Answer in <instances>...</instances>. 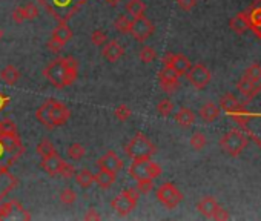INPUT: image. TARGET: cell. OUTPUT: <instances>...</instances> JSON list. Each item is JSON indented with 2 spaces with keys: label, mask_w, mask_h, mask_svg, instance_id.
Returning <instances> with one entry per match:
<instances>
[{
  "label": "cell",
  "mask_w": 261,
  "mask_h": 221,
  "mask_svg": "<svg viewBox=\"0 0 261 221\" xmlns=\"http://www.w3.org/2000/svg\"><path fill=\"white\" fill-rule=\"evenodd\" d=\"M163 63H165V66H171L178 75H185L189 71V68L192 66L191 60L186 55H183V54H171V52L165 55Z\"/></svg>",
  "instance_id": "9a60e30c"
},
{
  "label": "cell",
  "mask_w": 261,
  "mask_h": 221,
  "mask_svg": "<svg viewBox=\"0 0 261 221\" xmlns=\"http://www.w3.org/2000/svg\"><path fill=\"white\" fill-rule=\"evenodd\" d=\"M131 114L132 112H131V109L126 105H120L114 111V115H115V118L118 120V122H126V120H129Z\"/></svg>",
  "instance_id": "ab89813d"
},
{
  "label": "cell",
  "mask_w": 261,
  "mask_h": 221,
  "mask_svg": "<svg viewBox=\"0 0 261 221\" xmlns=\"http://www.w3.org/2000/svg\"><path fill=\"white\" fill-rule=\"evenodd\" d=\"M212 220H229V214H228V211L226 209H223L222 206L218 208V211L215 212V215H214V218Z\"/></svg>",
  "instance_id": "7dc6e473"
},
{
  "label": "cell",
  "mask_w": 261,
  "mask_h": 221,
  "mask_svg": "<svg viewBox=\"0 0 261 221\" xmlns=\"http://www.w3.org/2000/svg\"><path fill=\"white\" fill-rule=\"evenodd\" d=\"M14 162H15V158H14L11 154H8V152L5 151L3 145L0 143V163L5 165V166H11Z\"/></svg>",
  "instance_id": "b9f144b4"
},
{
  "label": "cell",
  "mask_w": 261,
  "mask_h": 221,
  "mask_svg": "<svg viewBox=\"0 0 261 221\" xmlns=\"http://www.w3.org/2000/svg\"><path fill=\"white\" fill-rule=\"evenodd\" d=\"M106 2H108L109 5H112V6H115V5L118 3V0H106Z\"/></svg>",
  "instance_id": "f907efd6"
},
{
  "label": "cell",
  "mask_w": 261,
  "mask_h": 221,
  "mask_svg": "<svg viewBox=\"0 0 261 221\" xmlns=\"http://www.w3.org/2000/svg\"><path fill=\"white\" fill-rule=\"evenodd\" d=\"M175 122L182 128H191L195 122V114L189 108H182L175 114Z\"/></svg>",
  "instance_id": "484cf974"
},
{
  "label": "cell",
  "mask_w": 261,
  "mask_h": 221,
  "mask_svg": "<svg viewBox=\"0 0 261 221\" xmlns=\"http://www.w3.org/2000/svg\"><path fill=\"white\" fill-rule=\"evenodd\" d=\"M22 12H23L25 20H34V18L38 15V9H37L35 3H32V2L23 5V6H22Z\"/></svg>",
  "instance_id": "60d3db41"
},
{
  "label": "cell",
  "mask_w": 261,
  "mask_h": 221,
  "mask_svg": "<svg viewBox=\"0 0 261 221\" xmlns=\"http://www.w3.org/2000/svg\"><path fill=\"white\" fill-rule=\"evenodd\" d=\"M220 205L214 197H203L200 202L197 203V211L206 218H214L215 212L218 211Z\"/></svg>",
  "instance_id": "44dd1931"
},
{
  "label": "cell",
  "mask_w": 261,
  "mask_h": 221,
  "mask_svg": "<svg viewBox=\"0 0 261 221\" xmlns=\"http://www.w3.org/2000/svg\"><path fill=\"white\" fill-rule=\"evenodd\" d=\"M12 134H17V126L12 120L0 122V135H12Z\"/></svg>",
  "instance_id": "74e56055"
},
{
  "label": "cell",
  "mask_w": 261,
  "mask_h": 221,
  "mask_svg": "<svg viewBox=\"0 0 261 221\" xmlns=\"http://www.w3.org/2000/svg\"><path fill=\"white\" fill-rule=\"evenodd\" d=\"M0 143L3 145L5 151L8 154H11L14 158H17L20 154L23 152L22 142H20V138L17 137V134H12V135H0Z\"/></svg>",
  "instance_id": "d6986e66"
},
{
  "label": "cell",
  "mask_w": 261,
  "mask_h": 221,
  "mask_svg": "<svg viewBox=\"0 0 261 221\" xmlns=\"http://www.w3.org/2000/svg\"><path fill=\"white\" fill-rule=\"evenodd\" d=\"M248 146V138L237 129L226 132L220 138V148L229 157H238Z\"/></svg>",
  "instance_id": "52a82bcc"
},
{
  "label": "cell",
  "mask_w": 261,
  "mask_h": 221,
  "mask_svg": "<svg viewBox=\"0 0 261 221\" xmlns=\"http://www.w3.org/2000/svg\"><path fill=\"white\" fill-rule=\"evenodd\" d=\"M9 97L8 95H5V94H2V92H0V112H2L8 105H9Z\"/></svg>",
  "instance_id": "c3c4849f"
},
{
  "label": "cell",
  "mask_w": 261,
  "mask_h": 221,
  "mask_svg": "<svg viewBox=\"0 0 261 221\" xmlns=\"http://www.w3.org/2000/svg\"><path fill=\"white\" fill-rule=\"evenodd\" d=\"M126 11L132 18H135V17H140V15L145 14L146 5H145V2H142V0H131V2H128V5H126Z\"/></svg>",
  "instance_id": "f1b7e54d"
},
{
  "label": "cell",
  "mask_w": 261,
  "mask_h": 221,
  "mask_svg": "<svg viewBox=\"0 0 261 221\" xmlns=\"http://www.w3.org/2000/svg\"><path fill=\"white\" fill-rule=\"evenodd\" d=\"M131 177L135 182H145V180H154L162 175V168L155 162H151V158L146 160H134V163L129 168Z\"/></svg>",
  "instance_id": "8992f818"
},
{
  "label": "cell",
  "mask_w": 261,
  "mask_h": 221,
  "mask_svg": "<svg viewBox=\"0 0 261 221\" xmlns=\"http://www.w3.org/2000/svg\"><path fill=\"white\" fill-rule=\"evenodd\" d=\"M261 89V65L252 63L238 82V91L246 97L255 95Z\"/></svg>",
  "instance_id": "5b68a950"
},
{
  "label": "cell",
  "mask_w": 261,
  "mask_h": 221,
  "mask_svg": "<svg viewBox=\"0 0 261 221\" xmlns=\"http://www.w3.org/2000/svg\"><path fill=\"white\" fill-rule=\"evenodd\" d=\"M102 54H103V57L108 60V62L114 63L125 54V49H123L122 45L117 42V40H108V42L103 45Z\"/></svg>",
  "instance_id": "ffe728a7"
},
{
  "label": "cell",
  "mask_w": 261,
  "mask_h": 221,
  "mask_svg": "<svg viewBox=\"0 0 261 221\" xmlns=\"http://www.w3.org/2000/svg\"><path fill=\"white\" fill-rule=\"evenodd\" d=\"M157 200L168 209L177 208L180 203L183 202V194L174 183H163L157 189Z\"/></svg>",
  "instance_id": "9c48e42d"
},
{
  "label": "cell",
  "mask_w": 261,
  "mask_h": 221,
  "mask_svg": "<svg viewBox=\"0 0 261 221\" xmlns=\"http://www.w3.org/2000/svg\"><path fill=\"white\" fill-rule=\"evenodd\" d=\"M97 166L102 168V169H106V171H111V172H118L120 169L123 168V162L120 160L117 152L109 151V152H106L102 158L98 160Z\"/></svg>",
  "instance_id": "ac0fdd59"
},
{
  "label": "cell",
  "mask_w": 261,
  "mask_h": 221,
  "mask_svg": "<svg viewBox=\"0 0 261 221\" xmlns=\"http://www.w3.org/2000/svg\"><path fill=\"white\" fill-rule=\"evenodd\" d=\"M83 218L89 221V220H100V218H102V217H100V214H97V211H95V209L92 208V209H89V211H88V212L85 214V217H83Z\"/></svg>",
  "instance_id": "681fc988"
},
{
  "label": "cell",
  "mask_w": 261,
  "mask_h": 221,
  "mask_svg": "<svg viewBox=\"0 0 261 221\" xmlns=\"http://www.w3.org/2000/svg\"><path fill=\"white\" fill-rule=\"evenodd\" d=\"M191 146H192V149H195V151H202L206 145H208V140H206V135L203 134V132H194L192 134V137H191Z\"/></svg>",
  "instance_id": "4dcf8cb0"
},
{
  "label": "cell",
  "mask_w": 261,
  "mask_h": 221,
  "mask_svg": "<svg viewBox=\"0 0 261 221\" xmlns=\"http://www.w3.org/2000/svg\"><path fill=\"white\" fill-rule=\"evenodd\" d=\"M155 152H157L155 145L143 132H137L126 146V154L132 160H146L151 158Z\"/></svg>",
  "instance_id": "277c9868"
},
{
  "label": "cell",
  "mask_w": 261,
  "mask_h": 221,
  "mask_svg": "<svg viewBox=\"0 0 261 221\" xmlns=\"http://www.w3.org/2000/svg\"><path fill=\"white\" fill-rule=\"evenodd\" d=\"M229 26L234 32L237 34H245L249 28H251V23H249V17H248V12H240L237 14L231 22H229Z\"/></svg>",
  "instance_id": "603a6c76"
},
{
  "label": "cell",
  "mask_w": 261,
  "mask_h": 221,
  "mask_svg": "<svg viewBox=\"0 0 261 221\" xmlns=\"http://www.w3.org/2000/svg\"><path fill=\"white\" fill-rule=\"evenodd\" d=\"M117 180V172H111L106 169L98 168V172L94 175V182L102 188V189H109Z\"/></svg>",
  "instance_id": "7402d4cb"
},
{
  "label": "cell",
  "mask_w": 261,
  "mask_h": 221,
  "mask_svg": "<svg viewBox=\"0 0 261 221\" xmlns=\"http://www.w3.org/2000/svg\"><path fill=\"white\" fill-rule=\"evenodd\" d=\"M249 17V23L251 28L261 35V0H257V2L251 6V11L248 12Z\"/></svg>",
  "instance_id": "cb8c5ba5"
},
{
  "label": "cell",
  "mask_w": 261,
  "mask_h": 221,
  "mask_svg": "<svg viewBox=\"0 0 261 221\" xmlns=\"http://www.w3.org/2000/svg\"><path fill=\"white\" fill-rule=\"evenodd\" d=\"M77 60L74 57H58L45 66L43 75L57 89L71 86L77 80Z\"/></svg>",
  "instance_id": "6da1fadb"
},
{
  "label": "cell",
  "mask_w": 261,
  "mask_h": 221,
  "mask_svg": "<svg viewBox=\"0 0 261 221\" xmlns=\"http://www.w3.org/2000/svg\"><path fill=\"white\" fill-rule=\"evenodd\" d=\"M186 77H188V82L195 89H203L209 85L212 74L203 63H197L189 68V71L186 72Z\"/></svg>",
  "instance_id": "7c38bea8"
},
{
  "label": "cell",
  "mask_w": 261,
  "mask_h": 221,
  "mask_svg": "<svg viewBox=\"0 0 261 221\" xmlns=\"http://www.w3.org/2000/svg\"><path fill=\"white\" fill-rule=\"evenodd\" d=\"M17 185V180L12 174H9L8 166L0 163V202L5 198Z\"/></svg>",
  "instance_id": "e0dca14e"
},
{
  "label": "cell",
  "mask_w": 261,
  "mask_h": 221,
  "mask_svg": "<svg viewBox=\"0 0 261 221\" xmlns=\"http://www.w3.org/2000/svg\"><path fill=\"white\" fill-rule=\"evenodd\" d=\"M155 31V26L151 20L145 15H140L132 18L131 26H129V34L137 40V42H145L148 40Z\"/></svg>",
  "instance_id": "8fae6325"
},
{
  "label": "cell",
  "mask_w": 261,
  "mask_h": 221,
  "mask_svg": "<svg viewBox=\"0 0 261 221\" xmlns=\"http://www.w3.org/2000/svg\"><path fill=\"white\" fill-rule=\"evenodd\" d=\"M0 80H3L6 85L12 86L20 80V71L15 66L8 65V66H5L2 71H0Z\"/></svg>",
  "instance_id": "4316f807"
},
{
  "label": "cell",
  "mask_w": 261,
  "mask_h": 221,
  "mask_svg": "<svg viewBox=\"0 0 261 221\" xmlns=\"http://www.w3.org/2000/svg\"><path fill=\"white\" fill-rule=\"evenodd\" d=\"M177 3H178V6L182 8L183 11H191V9L195 8L197 0H177Z\"/></svg>",
  "instance_id": "ee69618b"
},
{
  "label": "cell",
  "mask_w": 261,
  "mask_h": 221,
  "mask_svg": "<svg viewBox=\"0 0 261 221\" xmlns=\"http://www.w3.org/2000/svg\"><path fill=\"white\" fill-rule=\"evenodd\" d=\"M0 38H2V31H0Z\"/></svg>",
  "instance_id": "816d5d0a"
},
{
  "label": "cell",
  "mask_w": 261,
  "mask_h": 221,
  "mask_svg": "<svg viewBox=\"0 0 261 221\" xmlns=\"http://www.w3.org/2000/svg\"><path fill=\"white\" fill-rule=\"evenodd\" d=\"M220 109H225L228 114H231V117L235 120L237 123L246 125L248 115L242 109V105L238 103V100L234 94H225L222 98H220Z\"/></svg>",
  "instance_id": "30bf717a"
},
{
  "label": "cell",
  "mask_w": 261,
  "mask_h": 221,
  "mask_svg": "<svg viewBox=\"0 0 261 221\" xmlns=\"http://www.w3.org/2000/svg\"><path fill=\"white\" fill-rule=\"evenodd\" d=\"M60 175H62L63 178H72L75 175V169L74 166H71L69 163H66L62 169V172H60Z\"/></svg>",
  "instance_id": "bcb514c9"
},
{
  "label": "cell",
  "mask_w": 261,
  "mask_h": 221,
  "mask_svg": "<svg viewBox=\"0 0 261 221\" xmlns=\"http://www.w3.org/2000/svg\"><path fill=\"white\" fill-rule=\"evenodd\" d=\"M86 2L88 0H38V3L60 23H66Z\"/></svg>",
  "instance_id": "3957f363"
},
{
  "label": "cell",
  "mask_w": 261,
  "mask_h": 221,
  "mask_svg": "<svg viewBox=\"0 0 261 221\" xmlns=\"http://www.w3.org/2000/svg\"><path fill=\"white\" fill-rule=\"evenodd\" d=\"M75 200H77V194L69 188H66V189H63L62 192H60V202H62L63 205H66V206H71L72 203H75Z\"/></svg>",
  "instance_id": "8d00e7d4"
},
{
  "label": "cell",
  "mask_w": 261,
  "mask_h": 221,
  "mask_svg": "<svg viewBox=\"0 0 261 221\" xmlns=\"http://www.w3.org/2000/svg\"><path fill=\"white\" fill-rule=\"evenodd\" d=\"M114 26L118 32H122V34H128L129 32V26H131V20L126 17V15H120L115 18V22H114Z\"/></svg>",
  "instance_id": "e575fe53"
},
{
  "label": "cell",
  "mask_w": 261,
  "mask_h": 221,
  "mask_svg": "<svg viewBox=\"0 0 261 221\" xmlns=\"http://www.w3.org/2000/svg\"><path fill=\"white\" fill-rule=\"evenodd\" d=\"M65 165H66V162H63L62 157H60L57 152H54L48 157H43L42 165L40 166H42V169L46 174H49L51 177H55V175H60V172H62Z\"/></svg>",
  "instance_id": "2e32d148"
},
{
  "label": "cell",
  "mask_w": 261,
  "mask_h": 221,
  "mask_svg": "<svg viewBox=\"0 0 261 221\" xmlns=\"http://www.w3.org/2000/svg\"><path fill=\"white\" fill-rule=\"evenodd\" d=\"M172 111H174V103L171 102V100H168V98L162 100V102H160V103L157 105V112H158L160 115H162V117L171 115Z\"/></svg>",
  "instance_id": "d590c367"
},
{
  "label": "cell",
  "mask_w": 261,
  "mask_h": 221,
  "mask_svg": "<svg viewBox=\"0 0 261 221\" xmlns=\"http://www.w3.org/2000/svg\"><path fill=\"white\" fill-rule=\"evenodd\" d=\"M86 154V149L83 145L80 143H72L69 148H68V157L71 160H74V162H78V160H82Z\"/></svg>",
  "instance_id": "f546056e"
},
{
  "label": "cell",
  "mask_w": 261,
  "mask_h": 221,
  "mask_svg": "<svg viewBox=\"0 0 261 221\" xmlns=\"http://www.w3.org/2000/svg\"><path fill=\"white\" fill-rule=\"evenodd\" d=\"M138 195H140V192L137 191V188L126 189L112 200L111 206L120 217H126L135 209L137 202H138Z\"/></svg>",
  "instance_id": "ba28073f"
},
{
  "label": "cell",
  "mask_w": 261,
  "mask_h": 221,
  "mask_svg": "<svg viewBox=\"0 0 261 221\" xmlns=\"http://www.w3.org/2000/svg\"><path fill=\"white\" fill-rule=\"evenodd\" d=\"M91 42L95 45V46H103L106 42H108V35L105 31L102 29H95L92 34H91Z\"/></svg>",
  "instance_id": "f35d334b"
},
{
  "label": "cell",
  "mask_w": 261,
  "mask_h": 221,
  "mask_svg": "<svg viewBox=\"0 0 261 221\" xmlns=\"http://www.w3.org/2000/svg\"><path fill=\"white\" fill-rule=\"evenodd\" d=\"M11 17H12V20H14L15 23H23V22H25V17H23V12H22V6L15 8V9L12 11Z\"/></svg>",
  "instance_id": "f6af8a7d"
},
{
  "label": "cell",
  "mask_w": 261,
  "mask_h": 221,
  "mask_svg": "<svg viewBox=\"0 0 261 221\" xmlns=\"http://www.w3.org/2000/svg\"><path fill=\"white\" fill-rule=\"evenodd\" d=\"M17 209H22V206H20L17 202H14V200H11V202H8L5 205H2V206H0V220L8 218Z\"/></svg>",
  "instance_id": "d6a6232c"
},
{
  "label": "cell",
  "mask_w": 261,
  "mask_h": 221,
  "mask_svg": "<svg viewBox=\"0 0 261 221\" xmlns=\"http://www.w3.org/2000/svg\"><path fill=\"white\" fill-rule=\"evenodd\" d=\"M74 177H75L77 185L82 189H89L95 183L94 182V174L89 172L88 169H82L80 172H77V175H74Z\"/></svg>",
  "instance_id": "83f0119b"
},
{
  "label": "cell",
  "mask_w": 261,
  "mask_h": 221,
  "mask_svg": "<svg viewBox=\"0 0 261 221\" xmlns=\"http://www.w3.org/2000/svg\"><path fill=\"white\" fill-rule=\"evenodd\" d=\"M138 57L143 63H152L154 60L157 58V52L152 46H143L138 52Z\"/></svg>",
  "instance_id": "836d02e7"
},
{
  "label": "cell",
  "mask_w": 261,
  "mask_h": 221,
  "mask_svg": "<svg viewBox=\"0 0 261 221\" xmlns=\"http://www.w3.org/2000/svg\"><path fill=\"white\" fill-rule=\"evenodd\" d=\"M220 115V106H217L215 103L209 102V103H205L202 108H200V117L205 123H212L218 118Z\"/></svg>",
  "instance_id": "d4e9b609"
},
{
  "label": "cell",
  "mask_w": 261,
  "mask_h": 221,
  "mask_svg": "<svg viewBox=\"0 0 261 221\" xmlns=\"http://www.w3.org/2000/svg\"><path fill=\"white\" fill-rule=\"evenodd\" d=\"M37 154L40 155V157H48V155H51V154H54V152H57L55 151V148H54V145L49 142L48 138H45V140H42V142H40L38 145H37Z\"/></svg>",
  "instance_id": "1f68e13d"
},
{
  "label": "cell",
  "mask_w": 261,
  "mask_h": 221,
  "mask_svg": "<svg viewBox=\"0 0 261 221\" xmlns=\"http://www.w3.org/2000/svg\"><path fill=\"white\" fill-rule=\"evenodd\" d=\"M260 37H261V35H260Z\"/></svg>",
  "instance_id": "f5cc1de1"
},
{
  "label": "cell",
  "mask_w": 261,
  "mask_h": 221,
  "mask_svg": "<svg viewBox=\"0 0 261 221\" xmlns=\"http://www.w3.org/2000/svg\"><path fill=\"white\" fill-rule=\"evenodd\" d=\"M71 38H72V29L66 23H60L51 34L48 48L52 52H60V49H62Z\"/></svg>",
  "instance_id": "4fadbf2b"
},
{
  "label": "cell",
  "mask_w": 261,
  "mask_h": 221,
  "mask_svg": "<svg viewBox=\"0 0 261 221\" xmlns=\"http://www.w3.org/2000/svg\"><path fill=\"white\" fill-rule=\"evenodd\" d=\"M158 78H160L162 89L168 94H174L180 88V75L171 66H165L162 71H160Z\"/></svg>",
  "instance_id": "5bb4252c"
},
{
  "label": "cell",
  "mask_w": 261,
  "mask_h": 221,
  "mask_svg": "<svg viewBox=\"0 0 261 221\" xmlns=\"http://www.w3.org/2000/svg\"><path fill=\"white\" fill-rule=\"evenodd\" d=\"M137 191L140 194H149L152 191V180H145V182H137Z\"/></svg>",
  "instance_id": "7bdbcfd3"
},
{
  "label": "cell",
  "mask_w": 261,
  "mask_h": 221,
  "mask_svg": "<svg viewBox=\"0 0 261 221\" xmlns=\"http://www.w3.org/2000/svg\"><path fill=\"white\" fill-rule=\"evenodd\" d=\"M71 117V111L54 98H49L35 111V118L42 123L46 129H54L68 123Z\"/></svg>",
  "instance_id": "7a4b0ae2"
}]
</instances>
